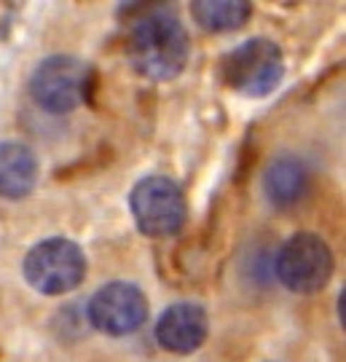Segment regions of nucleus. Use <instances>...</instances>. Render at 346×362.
Returning a JSON list of instances; mask_svg holds the SVG:
<instances>
[{
	"instance_id": "f257e3e1",
	"label": "nucleus",
	"mask_w": 346,
	"mask_h": 362,
	"mask_svg": "<svg viewBox=\"0 0 346 362\" xmlns=\"http://www.w3.org/2000/svg\"><path fill=\"white\" fill-rule=\"evenodd\" d=\"M127 54L140 76L151 81H172L188 65L191 38L172 11H151L129 30Z\"/></svg>"
},
{
	"instance_id": "f03ea898",
	"label": "nucleus",
	"mask_w": 346,
	"mask_h": 362,
	"mask_svg": "<svg viewBox=\"0 0 346 362\" xmlns=\"http://www.w3.org/2000/svg\"><path fill=\"white\" fill-rule=\"evenodd\" d=\"M220 76L242 97H269L284 78L282 49L269 38L244 40L223 57Z\"/></svg>"
},
{
	"instance_id": "7ed1b4c3",
	"label": "nucleus",
	"mask_w": 346,
	"mask_h": 362,
	"mask_svg": "<svg viewBox=\"0 0 346 362\" xmlns=\"http://www.w3.org/2000/svg\"><path fill=\"white\" fill-rule=\"evenodd\" d=\"M129 209L140 233L151 239L175 236L183 231L188 218V204L180 185L164 175L142 177L129 194Z\"/></svg>"
},
{
	"instance_id": "20e7f679",
	"label": "nucleus",
	"mask_w": 346,
	"mask_h": 362,
	"mask_svg": "<svg viewBox=\"0 0 346 362\" xmlns=\"http://www.w3.org/2000/svg\"><path fill=\"white\" fill-rule=\"evenodd\" d=\"M27 285L43 296H62L76 290L86 276L83 250L62 236L43 239L25 255L22 263Z\"/></svg>"
},
{
	"instance_id": "39448f33",
	"label": "nucleus",
	"mask_w": 346,
	"mask_h": 362,
	"mask_svg": "<svg viewBox=\"0 0 346 362\" xmlns=\"http://www.w3.org/2000/svg\"><path fill=\"white\" fill-rule=\"evenodd\" d=\"M335 260L330 247L317 233H295L277 252L274 272L290 293L314 296L328 287L333 276Z\"/></svg>"
},
{
	"instance_id": "423d86ee",
	"label": "nucleus",
	"mask_w": 346,
	"mask_h": 362,
	"mask_svg": "<svg viewBox=\"0 0 346 362\" xmlns=\"http://www.w3.org/2000/svg\"><path fill=\"white\" fill-rule=\"evenodd\" d=\"M91 89V67L76 57L57 54L43 59L30 78V94L49 113H70L86 103Z\"/></svg>"
},
{
	"instance_id": "0eeeda50",
	"label": "nucleus",
	"mask_w": 346,
	"mask_h": 362,
	"mask_svg": "<svg viewBox=\"0 0 346 362\" xmlns=\"http://www.w3.org/2000/svg\"><path fill=\"white\" fill-rule=\"evenodd\" d=\"M148 298L132 282H110L89 300V322L105 336H129L148 320Z\"/></svg>"
},
{
	"instance_id": "6e6552de",
	"label": "nucleus",
	"mask_w": 346,
	"mask_h": 362,
	"mask_svg": "<svg viewBox=\"0 0 346 362\" xmlns=\"http://www.w3.org/2000/svg\"><path fill=\"white\" fill-rule=\"evenodd\" d=\"M209 333V317L199 303H175L156 322V341L172 354H193Z\"/></svg>"
},
{
	"instance_id": "1a4fd4ad",
	"label": "nucleus",
	"mask_w": 346,
	"mask_h": 362,
	"mask_svg": "<svg viewBox=\"0 0 346 362\" xmlns=\"http://www.w3.org/2000/svg\"><path fill=\"white\" fill-rule=\"evenodd\" d=\"M308 191V169L298 156H277L263 172V194L271 207L293 209Z\"/></svg>"
},
{
	"instance_id": "9d476101",
	"label": "nucleus",
	"mask_w": 346,
	"mask_h": 362,
	"mask_svg": "<svg viewBox=\"0 0 346 362\" xmlns=\"http://www.w3.org/2000/svg\"><path fill=\"white\" fill-rule=\"evenodd\" d=\"M38 158L25 143H0V196L25 199L35 191Z\"/></svg>"
},
{
	"instance_id": "9b49d317",
	"label": "nucleus",
	"mask_w": 346,
	"mask_h": 362,
	"mask_svg": "<svg viewBox=\"0 0 346 362\" xmlns=\"http://www.w3.org/2000/svg\"><path fill=\"white\" fill-rule=\"evenodd\" d=\"M191 16L207 33H233L250 22L253 3H247V0H193Z\"/></svg>"
},
{
	"instance_id": "f8f14e48",
	"label": "nucleus",
	"mask_w": 346,
	"mask_h": 362,
	"mask_svg": "<svg viewBox=\"0 0 346 362\" xmlns=\"http://www.w3.org/2000/svg\"><path fill=\"white\" fill-rule=\"evenodd\" d=\"M338 317H341V325H344V293L338 298Z\"/></svg>"
}]
</instances>
